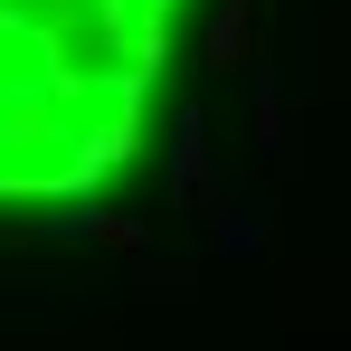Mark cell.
Wrapping results in <instances>:
<instances>
[{
	"instance_id": "obj_1",
	"label": "cell",
	"mask_w": 351,
	"mask_h": 351,
	"mask_svg": "<svg viewBox=\"0 0 351 351\" xmlns=\"http://www.w3.org/2000/svg\"><path fill=\"white\" fill-rule=\"evenodd\" d=\"M237 48H247V0L219 10V29H209V66H237Z\"/></svg>"
}]
</instances>
